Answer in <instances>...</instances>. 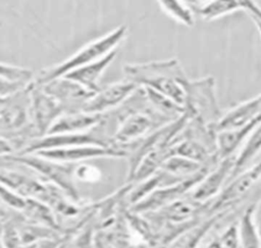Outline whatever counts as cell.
<instances>
[{
  "label": "cell",
  "instance_id": "1",
  "mask_svg": "<svg viewBox=\"0 0 261 248\" xmlns=\"http://www.w3.org/2000/svg\"><path fill=\"white\" fill-rule=\"evenodd\" d=\"M122 70L126 81L134 83L139 88L153 90L185 107L186 94L180 82L187 76L176 58L125 64Z\"/></svg>",
  "mask_w": 261,
  "mask_h": 248
},
{
  "label": "cell",
  "instance_id": "2",
  "mask_svg": "<svg viewBox=\"0 0 261 248\" xmlns=\"http://www.w3.org/2000/svg\"><path fill=\"white\" fill-rule=\"evenodd\" d=\"M30 85L13 95L0 98V137L10 141L15 150L17 144L19 151L38 138L31 119Z\"/></svg>",
  "mask_w": 261,
  "mask_h": 248
},
{
  "label": "cell",
  "instance_id": "3",
  "mask_svg": "<svg viewBox=\"0 0 261 248\" xmlns=\"http://www.w3.org/2000/svg\"><path fill=\"white\" fill-rule=\"evenodd\" d=\"M126 35L127 27L125 24L115 28L99 39H96L83 46L80 50L62 62L44 68L42 71H40L34 83L37 85L46 84L52 80L63 77L73 69L103 58L110 52L116 50L120 43L125 39Z\"/></svg>",
  "mask_w": 261,
  "mask_h": 248
},
{
  "label": "cell",
  "instance_id": "4",
  "mask_svg": "<svg viewBox=\"0 0 261 248\" xmlns=\"http://www.w3.org/2000/svg\"><path fill=\"white\" fill-rule=\"evenodd\" d=\"M180 85L186 94L185 109L190 120L211 129L221 116L213 77L193 81L187 77L180 82Z\"/></svg>",
  "mask_w": 261,
  "mask_h": 248
},
{
  "label": "cell",
  "instance_id": "5",
  "mask_svg": "<svg viewBox=\"0 0 261 248\" xmlns=\"http://www.w3.org/2000/svg\"><path fill=\"white\" fill-rule=\"evenodd\" d=\"M2 159L32 169L40 178L59 188L70 200L82 204L73 177L74 163L57 162L36 154H12L2 157Z\"/></svg>",
  "mask_w": 261,
  "mask_h": 248
},
{
  "label": "cell",
  "instance_id": "6",
  "mask_svg": "<svg viewBox=\"0 0 261 248\" xmlns=\"http://www.w3.org/2000/svg\"><path fill=\"white\" fill-rule=\"evenodd\" d=\"M105 119L100 125L87 132L45 135L43 137L33 139L16 154H32L40 150L74 146L111 147L110 139L104 135V131L102 130Z\"/></svg>",
  "mask_w": 261,
  "mask_h": 248
},
{
  "label": "cell",
  "instance_id": "7",
  "mask_svg": "<svg viewBox=\"0 0 261 248\" xmlns=\"http://www.w3.org/2000/svg\"><path fill=\"white\" fill-rule=\"evenodd\" d=\"M261 180V159L250 168L244 169L229 180L219 195L213 199L208 207V213H219L228 209L245 197Z\"/></svg>",
  "mask_w": 261,
  "mask_h": 248
},
{
  "label": "cell",
  "instance_id": "8",
  "mask_svg": "<svg viewBox=\"0 0 261 248\" xmlns=\"http://www.w3.org/2000/svg\"><path fill=\"white\" fill-rule=\"evenodd\" d=\"M31 119L38 138L47 134L52 123L63 113L64 107L54 97L45 93L42 88L31 82Z\"/></svg>",
  "mask_w": 261,
  "mask_h": 248
},
{
  "label": "cell",
  "instance_id": "9",
  "mask_svg": "<svg viewBox=\"0 0 261 248\" xmlns=\"http://www.w3.org/2000/svg\"><path fill=\"white\" fill-rule=\"evenodd\" d=\"M208 171L202 172L178 183L156 189L142 201L133 205L130 207V211L138 214H147L166 207L167 205L189 194L190 191L203 179V177Z\"/></svg>",
  "mask_w": 261,
  "mask_h": 248
},
{
  "label": "cell",
  "instance_id": "10",
  "mask_svg": "<svg viewBox=\"0 0 261 248\" xmlns=\"http://www.w3.org/2000/svg\"><path fill=\"white\" fill-rule=\"evenodd\" d=\"M138 88L139 87L134 83L126 80L109 84L100 88L98 92L87 100L81 111L94 114H106L107 111L119 106L130 98Z\"/></svg>",
  "mask_w": 261,
  "mask_h": 248
},
{
  "label": "cell",
  "instance_id": "11",
  "mask_svg": "<svg viewBox=\"0 0 261 248\" xmlns=\"http://www.w3.org/2000/svg\"><path fill=\"white\" fill-rule=\"evenodd\" d=\"M236 156L218 160L203 179L190 191L189 196L200 202L210 203L215 199L225 187V183L230 179L234 167Z\"/></svg>",
  "mask_w": 261,
  "mask_h": 248
},
{
  "label": "cell",
  "instance_id": "12",
  "mask_svg": "<svg viewBox=\"0 0 261 248\" xmlns=\"http://www.w3.org/2000/svg\"><path fill=\"white\" fill-rule=\"evenodd\" d=\"M118 118V127L111 137V145L121 150L125 145L134 143L153 132L152 129L156 126L153 116L138 110L122 113Z\"/></svg>",
  "mask_w": 261,
  "mask_h": 248
},
{
  "label": "cell",
  "instance_id": "13",
  "mask_svg": "<svg viewBox=\"0 0 261 248\" xmlns=\"http://www.w3.org/2000/svg\"><path fill=\"white\" fill-rule=\"evenodd\" d=\"M38 156L54 160L62 163H74L80 161H85L89 159L102 158V157H114L121 158L126 157L125 151L111 147H101V146H74L66 148H55L40 150L34 152Z\"/></svg>",
  "mask_w": 261,
  "mask_h": 248
},
{
  "label": "cell",
  "instance_id": "14",
  "mask_svg": "<svg viewBox=\"0 0 261 248\" xmlns=\"http://www.w3.org/2000/svg\"><path fill=\"white\" fill-rule=\"evenodd\" d=\"M38 86L60 102L65 109V113L81 111L84 103L95 94L63 77Z\"/></svg>",
  "mask_w": 261,
  "mask_h": 248
},
{
  "label": "cell",
  "instance_id": "15",
  "mask_svg": "<svg viewBox=\"0 0 261 248\" xmlns=\"http://www.w3.org/2000/svg\"><path fill=\"white\" fill-rule=\"evenodd\" d=\"M261 116V93L228 109L220 116L218 121L211 127L214 133L233 130L258 119Z\"/></svg>",
  "mask_w": 261,
  "mask_h": 248
},
{
  "label": "cell",
  "instance_id": "16",
  "mask_svg": "<svg viewBox=\"0 0 261 248\" xmlns=\"http://www.w3.org/2000/svg\"><path fill=\"white\" fill-rule=\"evenodd\" d=\"M105 117L106 114L86 113L83 111L63 113L52 123L46 135L87 132L100 125Z\"/></svg>",
  "mask_w": 261,
  "mask_h": 248
},
{
  "label": "cell",
  "instance_id": "17",
  "mask_svg": "<svg viewBox=\"0 0 261 248\" xmlns=\"http://www.w3.org/2000/svg\"><path fill=\"white\" fill-rule=\"evenodd\" d=\"M116 54L117 52L116 50H114L97 61H94L92 63L67 72L63 76V78H66L79 84L80 86L92 93H96L101 88L99 87L100 78L102 77L106 68L112 63V61L116 57Z\"/></svg>",
  "mask_w": 261,
  "mask_h": 248
},
{
  "label": "cell",
  "instance_id": "18",
  "mask_svg": "<svg viewBox=\"0 0 261 248\" xmlns=\"http://www.w3.org/2000/svg\"><path fill=\"white\" fill-rule=\"evenodd\" d=\"M260 121L261 116L258 119L246 125L245 127L215 133L217 159L221 160L223 158L233 156L236 151L241 147L243 143L245 144L251 133L254 131V129Z\"/></svg>",
  "mask_w": 261,
  "mask_h": 248
},
{
  "label": "cell",
  "instance_id": "19",
  "mask_svg": "<svg viewBox=\"0 0 261 248\" xmlns=\"http://www.w3.org/2000/svg\"><path fill=\"white\" fill-rule=\"evenodd\" d=\"M212 167L201 164L199 162L190 160L185 157L172 155L165 160L161 168L168 175L176 178L177 180L184 181L189 178L195 177L202 172L210 170Z\"/></svg>",
  "mask_w": 261,
  "mask_h": 248
},
{
  "label": "cell",
  "instance_id": "20",
  "mask_svg": "<svg viewBox=\"0 0 261 248\" xmlns=\"http://www.w3.org/2000/svg\"><path fill=\"white\" fill-rule=\"evenodd\" d=\"M190 6L194 14L199 15L206 21H211L223 15L244 9L243 0H213L203 5L192 4Z\"/></svg>",
  "mask_w": 261,
  "mask_h": 248
},
{
  "label": "cell",
  "instance_id": "21",
  "mask_svg": "<svg viewBox=\"0 0 261 248\" xmlns=\"http://www.w3.org/2000/svg\"><path fill=\"white\" fill-rule=\"evenodd\" d=\"M261 151V121L257 125L254 131L251 133L247 141L245 142L243 148L241 149L240 153L236 156L234 159V167L232 173L230 176L231 180L244 169L246 166L258 155Z\"/></svg>",
  "mask_w": 261,
  "mask_h": 248
},
{
  "label": "cell",
  "instance_id": "22",
  "mask_svg": "<svg viewBox=\"0 0 261 248\" xmlns=\"http://www.w3.org/2000/svg\"><path fill=\"white\" fill-rule=\"evenodd\" d=\"M254 205L249 206L238 222L240 248H261L259 236L253 221Z\"/></svg>",
  "mask_w": 261,
  "mask_h": 248
},
{
  "label": "cell",
  "instance_id": "23",
  "mask_svg": "<svg viewBox=\"0 0 261 248\" xmlns=\"http://www.w3.org/2000/svg\"><path fill=\"white\" fill-rule=\"evenodd\" d=\"M158 3L161 9L175 21L186 27H193L195 24V14L191 6L186 4V2L177 0H162Z\"/></svg>",
  "mask_w": 261,
  "mask_h": 248
},
{
  "label": "cell",
  "instance_id": "24",
  "mask_svg": "<svg viewBox=\"0 0 261 248\" xmlns=\"http://www.w3.org/2000/svg\"><path fill=\"white\" fill-rule=\"evenodd\" d=\"M0 75L8 80L15 82L30 83L32 82L33 72L29 68H23L15 65H10L0 62Z\"/></svg>",
  "mask_w": 261,
  "mask_h": 248
},
{
  "label": "cell",
  "instance_id": "25",
  "mask_svg": "<svg viewBox=\"0 0 261 248\" xmlns=\"http://www.w3.org/2000/svg\"><path fill=\"white\" fill-rule=\"evenodd\" d=\"M74 180L94 183L100 180L101 172L99 169L95 168L94 166L84 165V164H75L73 170Z\"/></svg>",
  "mask_w": 261,
  "mask_h": 248
},
{
  "label": "cell",
  "instance_id": "26",
  "mask_svg": "<svg viewBox=\"0 0 261 248\" xmlns=\"http://www.w3.org/2000/svg\"><path fill=\"white\" fill-rule=\"evenodd\" d=\"M30 83L11 81L0 75V98L7 97L17 93L18 91L25 88Z\"/></svg>",
  "mask_w": 261,
  "mask_h": 248
},
{
  "label": "cell",
  "instance_id": "27",
  "mask_svg": "<svg viewBox=\"0 0 261 248\" xmlns=\"http://www.w3.org/2000/svg\"><path fill=\"white\" fill-rule=\"evenodd\" d=\"M243 10L246 11L250 15V17L257 18L261 21V7L258 5V3L251 0H243Z\"/></svg>",
  "mask_w": 261,
  "mask_h": 248
},
{
  "label": "cell",
  "instance_id": "28",
  "mask_svg": "<svg viewBox=\"0 0 261 248\" xmlns=\"http://www.w3.org/2000/svg\"><path fill=\"white\" fill-rule=\"evenodd\" d=\"M253 221L257 231V234L260 239L261 243V198L260 200L254 205L253 208Z\"/></svg>",
  "mask_w": 261,
  "mask_h": 248
},
{
  "label": "cell",
  "instance_id": "29",
  "mask_svg": "<svg viewBox=\"0 0 261 248\" xmlns=\"http://www.w3.org/2000/svg\"><path fill=\"white\" fill-rule=\"evenodd\" d=\"M15 147L13 146V144L8 141L5 138L0 137V156L1 157H5V156H9L14 154L15 152Z\"/></svg>",
  "mask_w": 261,
  "mask_h": 248
},
{
  "label": "cell",
  "instance_id": "30",
  "mask_svg": "<svg viewBox=\"0 0 261 248\" xmlns=\"http://www.w3.org/2000/svg\"><path fill=\"white\" fill-rule=\"evenodd\" d=\"M251 18H252L253 22L255 23V26H256V28H257V30H258V32H259V34H260V36H261V21H260V20H258L257 18H254V17H251Z\"/></svg>",
  "mask_w": 261,
  "mask_h": 248
},
{
  "label": "cell",
  "instance_id": "31",
  "mask_svg": "<svg viewBox=\"0 0 261 248\" xmlns=\"http://www.w3.org/2000/svg\"><path fill=\"white\" fill-rule=\"evenodd\" d=\"M104 240H105V239H104ZM105 242H106V241H105ZM106 248H115V247H113L112 245H110L109 243H107V242H106Z\"/></svg>",
  "mask_w": 261,
  "mask_h": 248
}]
</instances>
